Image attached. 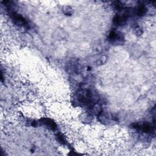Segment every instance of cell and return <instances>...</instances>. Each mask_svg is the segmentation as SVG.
Instances as JSON below:
<instances>
[{
	"label": "cell",
	"instance_id": "8992f818",
	"mask_svg": "<svg viewBox=\"0 0 156 156\" xmlns=\"http://www.w3.org/2000/svg\"><path fill=\"white\" fill-rule=\"evenodd\" d=\"M146 9L144 5H141L140 6H139L138 7L137 12H136V13L138 15H139V16L143 15L146 13Z\"/></svg>",
	"mask_w": 156,
	"mask_h": 156
},
{
	"label": "cell",
	"instance_id": "5b68a950",
	"mask_svg": "<svg viewBox=\"0 0 156 156\" xmlns=\"http://www.w3.org/2000/svg\"><path fill=\"white\" fill-rule=\"evenodd\" d=\"M40 122L52 130L55 129L57 127V125L55 122L49 118H42L40 120Z\"/></svg>",
	"mask_w": 156,
	"mask_h": 156
},
{
	"label": "cell",
	"instance_id": "ba28073f",
	"mask_svg": "<svg viewBox=\"0 0 156 156\" xmlns=\"http://www.w3.org/2000/svg\"><path fill=\"white\" fill-rule=\"evenodd\" d=\"M63 12L66 15H71L73 13V10H72V9L70 7L67 6V7H65L64 8Z\"/></svg>",
	"mask_w": 156,
	"mask_h": 156
},
{
	"label": "cell",
	"instance_id": "6da1fadb",
	"mask_svg": "<svg viewBox=\"0 0 156 156\" xmlns=\"http://www.w3.org/2000/svg\"><path fill=\"white\" fill-rule=\"evenodd\" d=\"M108 40L111 43H120L124 40V36L122 34L116 32L115 30H112L108 35Z\"/></svg>",
	"mask_w": 156,
	"mask_h": 156
},
{
	"label": "cell",
	"instance_id": "277c9868",
	"mask_svg": "<svg viewBox=\"0 0 156 156\" xmlns=\"http://www.w3.org/2000/svg\"><path fill=\"white\" fill-rule=\"evenodd\" d=\"M127 18V15H116L113 18V23L117 26L124 25Z\"/></svg>",
	"mask_w": 156,
	"mask_h": 156
},
{
	"label": "cell",
	"instance_id": "52a82bcc",
	"mask_svg": "<svg viewBox=\"0 0 156 156\" xmlns=\"http://www.w3.org/2000/svg\"><path fill=\"white\" fill-rule=\"evenodd\" d=\"M56 137H57V140L58 141V142H60V143H62V144H67L66 140H65V137H64L62 134L58 133V134L56 135Z\"/></svg>",
	"mask_w": 156,
	"mask_h": 156
},
{
	"label": "cell",
	"instance_id": "3957f363",
	"mask_svg": "<svg viewBox=\"0 0 156 156\" xmlns=\"http://www.w3.org/2000/svg\"><path fill=\"white\" fill-rule=\"evenodd\" d=\"M11 16L13 21L16 24L19 26H25L27 24L26 20L20 15L15 12H12L11 13Z\"/></svg>",
	"mask_w": 156,
	"mask_h": 156
},
{
	"label": "cell",
	"instance_id": "7a4b0ae2",
	"mask_svg": "<svg viewBox=\"0 0 156 156\" xmlns=\"http://www.w3.org/2000/svg\"><path fill=\"white\" fill-rule=\"evenodd\" d=\"M132 127L137 130H142L144 132H150L152 130V126L148 122L134 123L132 124Z\"/></svg>",
	"mask_w": 156,
	"mask_h": 156
}]
</instances>
